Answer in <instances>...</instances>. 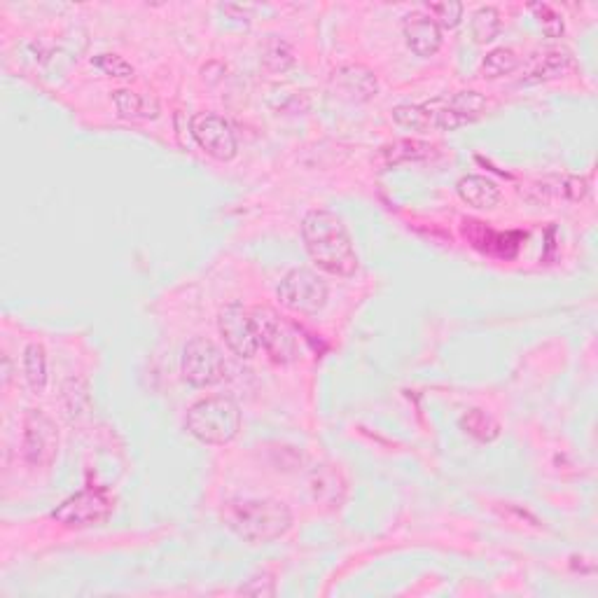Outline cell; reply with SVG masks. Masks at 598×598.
Masks as SVG:
<instances>
[{
	"instance_id": "5",
	"label": "cell",
	"mask_w": 598,
	"mask_h": 598,
	"mask_svg": "<svg viewBox=\"0 0 598 598\" xmlns=\"http://www.w3.org/2000/svg\"><path fill=\"white\" fill-rule=\"evenodd\" d=\"M250 316H253L257 344L267 353L269 360H274L278 365L295 363L299 358L295 330L271 307H253L250 309Z\"/></svg>"
},
{
	"instance_id": "13",
	"label": "cell",
	"mask_w": 598,
	"mask_h": 598,
	"mask_svg": "<svg viewBox=\"0 0 598 598\" xmlns=\"http://www.w3.org/2000/svg\"><path fill=\"white\" fill-rule=\"evenodd\" d=\"M332 80H335L339 92L351 96L353 101H370L379 94L377 75H374L367 66H360V64L342 66L332 73Z\"/></svg>"
},
{
	"instance_id": "24",
	"label": "cell",
	"mask_w": 598,
	"mask_h": 598,
	"mask_svg": "<svg viewBox=\"0 0 598 598\" xmlns=\"http://www.w3.org/2000/svg\"><path fill=\"white\" fill-rule=\"evenodd\" d=\"M528 10L533 12L535 17H538V24L542 26V33H545L547 38H561L563 36V19L559 12H556L552 5H545V3H538V5H528Z\"/></svg>"
},
{
	"instance_id": "16",
	"label": "cell",
	"mask_w": 598,
	"mask_h": 598,
	"mask_svg": "<svg viewBox=\"0 0 598 598\" xmlns=\"http://www.w3.org/2000/svg\"><path fill=\"white\" fill-rule=\"evenodd\" d=\"M570 64H573V59H570V54L563 50H547L542 54H535V57L531 59V64H528L524 82L556 80L568 71Z\"/></svg>"
},
{
	"instance_id": "18",
	"label": "cell",
	"mask_w": 598,
	"mask_h": 598,
	"mask_svg": "<svg viewBox=\"0 0 598 598\" xmlns=\"http://www.w3.org/2000/svg\"><path fill=\"white\" fill-rule=\"evenodd\" d=\"M461 428L479 442H493L500 435V423L484 409H470L461 419Z\"/></svg>"
},
{
	"instance_id": "9",
	"label": "cell",
	"mask_w": 598,
	"mask_h": 598,
	"mask_svg": "<svg viewBox=\"0 0 598 598\" xmlns=\"http://www.w3.org/2000/svg\"><path fill=\"white\" fill-rule=\"evenodd\" d=\"M190 134L208 157L232 162L239 155V141L225 117L218 113H197L190 120Z\"/></svg>"
},
{
	"instance_id": "1",
	"label": "cell",
	"mask_w": 598,
	"mask_h": 598,
	"mask_svg": "<svg viewBox=\"0 0 598 598\" xmlns=\"http://www.w3.org/2000/svg\"><path fill=\"white\" fill-rule=\"evenodd\" d=\"M302 239L311 262L330 276L349 278L358 271L360 260L344 220L337 213L314 208L302 220Z\"/></svg>"
},
{
	"instance_id": "15",
	"label": "cell",
	"mask_w": 598,
	"mask_h": 598,
	"mask_svg": "<svg viewBox=\"0 0 598 598\" xmlns=\"http://www.w3.org/2000/svg\"><path fill=\"white\" fill-rule=\"evenodd\" d=\"M113 101L117 115L124 117V120H157L159 113H162V106H159L155 96L131 92V89H117V92H113Z\"/></svg>"
},
{
	"instance_id": "22",
	"label": "cell",
	"mask_w": 598,
	"mask_h": 598,
	"mask_svg": "<svg viewBox=\"0 0 598 598\" xmlns=\"http://www.w3.org/2000/svg\"><path fill=\"white\" fill-rule=\"evenodd\" d=\"M500 26H503V22H500V12L496 8H491V5H484V8H479L475 15H472V22H470L472 38H475V43L479 45L493 43V40L498 38Z\"/></svg>"
},
{
	"instance_id": "19",
	"label": "cell",
	"mask_w": 598,
	"mask_h": 598,
	"mask_svg": "<svg viewBox=\"0 0 598 598\" xmlns=\"http://www.w3.org/2000/svg\"><path fill=\"white\" fill-rule=\"evenodd\" d=\"M262 64L271 73H285L295 66V54H292V47L285 43V40L269 36L262 45Z\"/></svg>"
},
{
	"instance_id": "11",
	"label": "cell",
	"mask_w": 598,
	"mask_h": 598,
	"mask_svg": "<svg viewBox=\"0 0 598 598\" xmlns=\"http://www.w3.org/2000/svg\"><path fill=\"white\" fill-rule=\"evenodd\" d=\"M463 236L479 253L503 257V260H512L517 255L521 241H524V236L519 232H496V229H491L479 220H463Z\"/></svg>"
},
{
	"instance_id": "2",
	"label": "cell",
	"mask_w": 598,
	"mask_h": 598,
	"mask_svg": "<svg viewBox=\"0 0 598 598\" xmlns=\"http://www.w3.org/2000/svg\"><path fill=\"white\" fill-rule=\"evenodd\" d=\"M220 521L248 545H269L292 528V512L276 498H239L222 507Z\"/></svg>"
},
{
	"instance_id": "17",
	"label": "cell",
	"mask_w": 598,
	"mask_h": 598,
	"mask_svg": "<svg viewBox=\"0 0 598 598\" xmlns=\"http://www.w3.org/2000/svg\"><path fill=\"white\" fill-rule=\"evenodd\" d=\"M24 374L33 393H45L50 374H47V353L43 344L33 342L24 349Z\"/></svg>"
},
{
	"instance_id": "3",
	"label": "cell",
	"mask_w": 598,
	"mask_h": 598,
	"mask_svg": "<svg viewBox=\"0 0 598 598\" xmlns=\"http://www.w3.org/2000/svg\"><path fill=\"white\" fill-rule=\"evenodd\" d=\"M185 426L194 440L211 447L234 442L241 430V409L229 395H211L187 409Z\"/></svg>"
},
{
	"instance_id": "14",
	"label": "cell",
	"mask_w": 598,
	"mask_h": 598,
	"mask_svg": "<svg viewBox=\"0 0 598 598\" xmlns=\"http://www.w3.org/2000/svg\"><path fill=\"white\" fill-rule=\"evenodd\" d=\"M456 192L465 204L479 208V211H491V208H496L500 199H503L500 187L484 176H463L456 183Z\"/></svg>"
},
{
	"instance_id": "7",
	"label": "cell",
	"mask_w": 598,
	"mask_h": 598,
	"mask_svg": "<svg viewBox=\"0 0 598 598\" xmlns=\"http://www.w3.org/2000/svg\"><path fill=\"white\" fill-rule=\"evenodd\" d=\"M24 461L31 468H50L59 454V430L50 416L40 409H29L24 416Z\"/></svg>"
},
{
	"instance_id": "26",
	"label": "cell",
	"mask_w": 598,
	"mask_h": 598,
	"mask_svg": "<svg viewBox=\"0 0 598 598\" xmlns=\"http://www.w3.org/2000/svg\"><path fill=\"white\" fill-rule=\"evenodd\" d=\"M239 594L248 596H274L276 594V580L269 573H257L250 577L246 584H241Z\"/></svg>"
},
{
	"instance_id": "4",
	"label": "cell",
	"mask_w": 598,
	"mask_h": 598,
	"mask_svg": "<svg viewBox=\"0 0 598 598\" xmlns=\"http://www.w3.org/2000/svg\"><path fill=\"white\" fill-rule=\"evenodd\" d=\"M328 295L330 288L323 281V276L307 267L290 269L276 288L278 302L288 311H295V314L302 316H316L318 311H323L325 304H328Z\"/></svg>"
},
{
	"instance_id": "20",
	"label": "cell",
	"mask_w": 598,
	"mask_h": 598,
	"mask_svg": "<svg viewBox=\"0 0 598 598\" xmlns=\"http://www.w3.org/2000/svg\"><path fill=\"white\" fill-rule=\"evenodd\" d=\"M517 68H519L517 52L510 50V47H498V50L486 54L482 66H479V71H482L486 80H498L514 73Z\"/></svg>"
},
{
	"instance_id": "25",
	"label": "cell",
	"mask_w": 598,
	"mask_h": 598,
	"mask_svg": "<svg viewBox=\"0 0 598 598\" xmlns=\"http://www.w3.org/2000/svg\"><path fill=\"white\" fill-rule=\"evenodd\" d=\"M92 64L110 78H134V66L127 59H122L120 54H99L92 59Z\"/></svg>"
},
{
	"instance_id": "6",
	"label": "cell",
	"mask_w": 598,
	"mask_h": 598,
	"mask_svg": "<svg viewBox=\"0 0 598 598\" xmlns=\"http://www.w3.org/2000/svg\"><path fill=\"white\" fill-rule=\"evenodd\" d=\"M180 372L190 386L211 388L227 377V363L218 344H213L206 337H194L185 344Z\"/></svg>"
},
{
	"instance_id": "8",
	"label": "cell",
	"mask_w": 598,
	"mask_h": 598,
	"mask_svg": "<svg viewBox=\"0 0 598 598\" xmlns=\"http://www.w3.org/2000/svg\"><path fill=\"white\" fill-rule=\"evenodd\" d=\"M110 512H113V498L106 489H85L64 500L52 512V519L68 528H89L103 524Z\"/></svg>"
},
{
	"instance_id": "12",
	"label": "cell",
	"mask_w": 598,
	"mask_h": 598,
	"mask_svg": "<svg viewBox=\"0 0 598 598\" xmlns=\"http://www.w3.org/2000/svg\"><path fill=\"white\" fill-rule=\"evenodd\" d=\"M402 36H405L409 50L421 59L435 57V54L440 52L444 40L442 29L435 24V19L430 17L426 10L409 12L405 22H402Z\"/></svg>"
},
{
	"instance_id": "21",
	"label": "cell",
	"mask_w": 598,
	"mask_h": 598,
	"mask_svg": "<svg viewBox=\"0 0 598 598\" xmlns=\"http://www.w3.org/2000/svg\"><path fill=\"white\" fill-rule=\"evenodd\" d=\"M433 145L423 141H412V138H405V141L393 143L391 148L384 150V159L388 166H398L402 162H419V159L433 157Z\"/></svg>"
},
{
	"instance_id": "10",
	"label": "cell",
	"mask_w": 598,
	"mask_h": 598,
	"mask_svg": "<svg viewBox=\"0 0 598 598\" xmlns=\"http://www.w3.org/2000/svg\"><path fill=\"white\" fill-rule=\"evenodd\" d=\"M218 330L220 337L225 339L227 349L232 351L236 358L250 360L260 351V344H257L255 337L253 316H250V309L243 307V304L232 302L220 311Z\"/></svg>"
},
{
	"instance_id": "23",
	"label": "cell",
	"mask_w": 598,
	"mask_h": 598,
	"mask_svg": "<svg viewBox=\"0 0 598 598\" xmlns=\"http://www.w3.org/2000/svg\"><path fill=\"white\" fill-rule=\"evenodd\" d=\"M426 12L435 19V24L440 26V29L449 31L456 29L463 19V5L454 3V0H449V3H430L426 5Z\"/></svg>"
}]
</instances>
